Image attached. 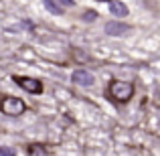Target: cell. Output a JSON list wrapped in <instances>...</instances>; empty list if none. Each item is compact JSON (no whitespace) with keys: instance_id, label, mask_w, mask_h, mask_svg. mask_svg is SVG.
<instances>
[{"instance_id":"9","label":"cell","mask_w":160,"mask_h":156,"mask_svg":"<svg viewBox=\"0 0 160 156\" xmlns=\"http://www.w3.org/2000/svg\"><path fill=\"white\" fill-rule=\"evenodd\" d=\"M98 18V12H93V10H87L85 14H83V20H87V23H91V20H95Z\"/></svg>"},{"instance_id":"1","label":"cell","mask_w":160,"mask_h":156,"mask_svg":"<svg viewBox=\"0 0 160 156\" xmlns=\"http://www.w3.org/2000/svg\"><path fill=\"white\" fill-rule=\"evenodd\" d=\"M134 95V83L132 81H122V79H113L108 85V98L116 103H128Z\"/></svg>"},{"instance_id":"12","label":"cell","mask_w":160,"mask_h":156,"mask_svg":"<svg viewBox=\"0 0 160 156\" xmlns=\"http://www.w3.org/2000/svg\"><path fill=\"white\" fill-rule=\"evenodd\" d=\"M98 2H109V0H98Z\"/></svg>"},{"instance_id":"11","label":"cell","mask_w":160,"mask_h":156,"mask_svg":"<svg viewBox=\"0 0 160 156\" xmlns=\"http://www.w3.org/2000/svg\"><path fill=\"white\" fill-rule=\"evenodd\" d=\"M57 2H59V8H61V6H65V8L75 6V2H73V0H57Z\"/></svg>"},{"instance_id":"4","label":"cell","mask_w":160,"mask_h":156,"mask_svg":"<svg viewBox=\"0 0 160 156\" xmlns=\"http://www.w3.org/2000/svg\"><path fill=\"white\" fill-rule=\"evenodd\" d=\"M71 79H73V83H77V85H83V87H87V85H91V83H93V75H91L89 71H85V69L73 71Z\"/></svg>"},{"instance_id":"5","label":"cell","mask_w":160,"mask_h":156,"mask_svg":"<svg viewBox=\"0 0 160 156\" xmlns=\"http://www.w3.org/2000/svg\"><path fill=\"white\" fill-rule=\"evenodd\" d=\"M128 31H130V27H128V24H122V23H108L106 24V33H108V35H113V37L126 35Z\"/></svg>"},{"instance_id":"6","label":"cell","mask_w":160,"mask_h":156,"mask_svg":"<svg viewBox=\"0 0 160 156\" xmlns=\"http://www.w3.org/2000/svg\"><path fill=\"white\" fill-rule=\"evenodd\" d=\"M109 12L113 16H128V8L120 0H109Z\"/></svg>"},{"instance_id":"7","label":"cell","mask_w":160,"mask_h":156,"mask_svg":"<svg viewBox=\"0 0 160 156\" xmlns=\"http://www.w3.org/2000/svg\"><path fill=\"white\" fill-rule=\"evenodd\" d=\"M27 154L28 156H47V150H45L43 144H28L27 146Z\"/></svg>"},{"instance_id":"2","label":"cell","mask_w":160,"mask_h":156,"mask_svg":"<svg viewBox=\"0 0 160 156\" xmlns=\"http://www.w3.org/2000/svg\"><path fill=\"white\" fill-rule=\"evenodd\" d=\"M0 112L6 113V116H20V113L27 112V103L20 98H14V95H6L0 102Z\"/></svg>"},{"instance_id":"3","label":"cell","mask_w":160,"mask_h":156,"mask_svg":"<svg viewBox=\"0 0 160 156\" xmlns=\"http://www.w3.org/2000/svg\"><path fill=\"white\" fill-rule=\"evenodd\" d=\"M12 81L16 83V85L20 87V89L28 91V93H43V83L39 81V79H32V77H22V75H12Z\"/></svg>"},{"instance_id":"8","label":"cell","mask_w":160,"mask_h":156,"mask_svg":"<svg viewBox=\"0 0 160 156\" xmlns=\"http://www.w3.org/2000/svg\"><path fill=\"white\" fill-rule=\"evenodd\" d=\"M45 6L49 8L51 12H55V14H61V8H59V4H55V0H43Z\"/></svg>"},{"instance_id":"10","label":"cell","mask_w":160,"mask_h":156,"mask_svg":"<svg viewBox=\"0 0 160 156\" xmlns=\"http://www.w3.org/2000/svg\"><path fill=\"white\" fill-rule=\"evenodd\" d=\"M0 156H16V154H14V150L6 148V146H0Z\"/></svg>"}]
</instances>
